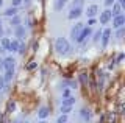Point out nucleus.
Here are the masks:
<instances>
[{"instance_id": "12", "label": "nucleus", "mask_w": 125, "mask_h": 123, "mask_svg": "<svg viewBox=\"0 0 125 123\" xmlns=\"http://www.w3.org/2000/svg\"><path fill=\"white\" fill-rule=\"evenodd\" d=\"M49 114H50V109L47 106H42L41 109L38 111V117L39 118H45V117H49Z\"/></svg>"}, {"instance_id": "18", "label": "nucleus", "mask_w": 125, "mask_h": 123, "mask_svg": "<svg viewBox=\"0 0 125 123\" xmlns=\"http://www.w3.org/2000/svg\"><path fill=\"white\" fill-rule=\"evenodd\" d=\"M67 122H69L67 114H61L60 117H58V120H56V123H67Z\"/></svg>"}, {"instance_id": "3", "label": "nucleus", "mask_w": 125, "mask_h": 123, "mask_svg": "<svg viewBox=\"0 0 125 123\" xmlns=\"http://www.w3.org/2000/svg\"><path fill=\"white\" fill-rule=\"evenodd\" d=\"M0 67H2V70H14V59L13 58H5Z\"/></svg>"}, {"instance_id": "11", "label": "nucleus", "mask_w": 125, "mask_h": 123, "mask_svg": "<svg viewBox=\"0 0 125 123\" xmlns=\"http://www.w3.org/2000/svg\"><path fill=\"white\" fill-rule=\"evenodd\" d=\"M111 14H113V16H119V14H122V5H120V3H117V2H114V3H113Z\"/></svg>"}, {"instance_id": "31", "label": "nucleus", "mask_w": 125, "mask_h": 123, "mask_svg": "<svg viewBox=\"0 0 125 123\" xmlns=\"http://www.w3.org/2000/svg\"><path fill=\"white\" fill-rule=\"evenodd\" d=\"M114 2H116V0H105V5H106V6H111Z\"/></svg>"}, {"instance_id": "33", "label": "nucleus", "mask_w": 125, "mask_h": 123, "mask_svg": "<svg viewBox=\"0 0 125 123\" xmlns=\"http://www.w3.org/2000/svg\"><path fill=\"white\" fill-rule=\"evenodd\" d=\"M94 24H95V20H94V17H91V19H89V22H88V25H94Z\"/></svg>"}, {"instance_id": "36", "label": "nucleus", "mask_w": 125, "mask_h": 123, "mask_svg": "<svg viewBox=\"0 0 125 123\" xmlns=\"http://www.w3.org/2000/svg\"><path fill=\"white\" fill-rule=\"evenodd\" d=\"M3 33V26H2V20H0V34Z\"/></svg>"}, {"instance_id": "9", "label": "nucleus", "mask_w": 125, "mask_h": 123, "mask_svg": "<svg viewBox=\"0 0 125 123\" xmlns=\"http://www.w3.org/2000/svg\"><path fill=\"white\" fill-rule=\"evenodd\" d=\"M80 115H81V118H83L84 122H89L92 118V114H91V111L89 109H86V107H83V109L80 111Z\"/></svg>"}, {"instance_id": "16", "label": "nucleus", "mask_w": 125, "mask_h": 123, "mask_svg": "<svg viewBox=\"0 0 125 123\" xmlns=\"http://www.w3.org/2000/svg\"><path fill=\"white\" fill-rule=\"evenodd\" d=\"M13 75H14V70H5V75H3L5 83H10L11 79H13Z\"/></svg>"}, {"instance_id": "5", "label": "nucleus", "mask_w": 125, "mask_h": 123, "mask_svg": "<svg viewBox=\"0 0 125 123\" xmlns=\"http://www.w3.org/2000/svg\"><path fill=\"white\" fill-rule=\"evenodd\" d=\"M109 37H111V30L106 28V30H103L102 31V47H106L108 45V42H109Z\"/></svg>"}, {"instance_id": "7", "label": "nucleus", "mask_w": 125, "mask_h": 123, "mask_svg": "<svg viewBox=\"0 0 125 123\" xmlns=\"http://www.w3.org/2000/svg\"><path fill=\"white\" fill-rule=\"evenodd\" d=\"M111 17H113L111 11H109V9H105L103 13L100 14V24H103V25H105V24H108V22L111 20Z\"/></svg>"}, {"instance_id": "39", "label": "nucleus", "mask_w": 125, "mask_h": 123, "mask_svg": "<svg viewBox=\"0 0 125 123\" xmlns=\"http://www.w3.org/2000/svg\"><path fill=\"white\" fill-rule=\"evenodd\" d=\"M25 123H27V122H25Z\"/></svg>"}, {"instance_id": "6", "label": "nucleus", "mask_w": 125, "mask_h": 123, "mask_svg": "<svg viewBox=\"0 0 125 123\" xmlns=\"http://www.w3.org/2000/svg\"><path fill=\"white\" fill-rule=\"evenodd\" d=\"M80 16H81V8H80V6H73V8L69 11V14H67V17L70 19V20H73V19H78Z\"/></svg>"}, {"instance_id": "20", "label": "nucleus", "mask_w": 125, "mask_h": 123, "mask_svg": "<svg viewBox=\"0 0 125 123\" xmlns=\"http://www.w3.org/2000/svg\"><path fill=\"white\" fill-rule=\"evenodd\" d=\"M2 47H3V50H8V48H10V39L3 37V39H2Z\"/></svg>"}, {"instance_id": "34", "label": "nucleus", "mask_w": 125, "mask_h": 123, "mask_svg": "<svg viewBox=\"0 0 125 123\" xmlns=\"http://www.w3.org/2000/svg\"><path fill=\"white\" fill-rule=\"evenodd\" d=\"M34 67H36V64H34V62H30L28 64V69H30V70H31V69H34Z\"/></svg>"}, {"instance_id": "38", "label": "nucleus", "mask_w": 125, "mask_h": 123, "mask_svg": "<svg viewBox=\"0 0 125 123\" xmlns=\"http://www.w3.org/2000/svg\"><path fill=\"white\" fill-rule=\"evenodd\" d=\"M39 123H49V122H44V120H42V122H39Z\"/></svg>"}, {"instance_id": "14", "label": "nucleus", "mask_w": 125, "mask_h": 123, "mask_svg": "<svg viewBox=\"0 0 125 123\" xmlns=\"http://www.w3.org/2000/svg\"><path fill=\"white\" fill-rule=\"evenodd\" d=\"M66 3H67V0H55V9L61 11L66 6Z\"/></svg>"}, {"instance_id": "40", "label": "nucleus", "mask_w": 125, "mask_h": 123, "mask_svg": "<svg viewBox=\"0 0 125 123\" xmlns=\"http://www.w3.org/2000/svg\"><path fill=\"white\" fill-rule=\"evenodd\" d=\"M67 123H69V122H67Z\"/></svg>"}, {"instance_id": "24", "label": "nucleus", "mask_w": 125, "mask_h": 123, "mask_svg": "<svg viewBox=\"0 0 125 123\" xmlns=\"http://www.w3.org/2000/svg\"><path fill=\"white\" fill-rule=\"evenodd\" d=\"M100 37H102V31H97L95 34H94V41H95V42H99Z\"/></svg>"}, {"instance_id": "28", "label": "nucleus", "mask_w": 125, "mask_h": 123, "mask_svg": "<svg viewBox=\"0 0 125 123\" xmlns=\"http://www.w3.org/2000/svg\"><path fill=\"white\" fill-rule=\"evenodd\" d=\"M66 97H70V90L69 89H64V90H62V98H66Z\"/></svg>"}, {"instance_id": "21", "label": "nucleus", "mask_w": 125, "mask_h": 123, "mask_svg": "<svg viewBox=\"0 0 125 123\" xmlns=\"http://www.w3.org/2000/svg\"><path fill=\"white\" fill-rule=\"evenodd\" d=\"M19 24H21V19H19L17 16H13V19H11V25H14V26H17Z\"/></svg>"}, {"instance_id": "10", "label": "nucleus", "mask_w": 125, "mask_h": 123, "mask_svg": "<svg viewBox=\"0 0 125 123\" xmlns=\"http://www.w3.org/2000/svg\"><path fill=\"white\" fill-rule=\"evenodd\" d=\"M97 13H99V8H97V5H91V6H88V9H86V14H88L89 19L94 17Z\"/></svg>"}, {"instance_id": "37", "label": "nucleus", "mask_w": 125, "mask_h": 123, "mask_svg": "<svg viewBox=\"0 0 125 123\" xmlns=\"http://www.w3.org/2000/svg\"><path fill=\"white\" fill-rule=\"evenodd\" d=\"M3 5V0H0V6H2Z\"/></svg>"}, {"instance_id": "2", "label": "nucleus", "mask_w": 125, "mask_h": 123, "mask_svg": "<svg viewBox=\"0 0 125 123\" xmlns=\"http://www.w3.org/2000/svg\"><path fill=\"white\" fill-rule=\"evenodd\" d=\"M91 26H83V28H81V31H80V34H78V36H77V42H78V44H83V42L84 41H88V37L89 36H91Z\"/></svg>"}, {"instance_id": "29", "label": "nucleus", "mask_w": 125, "mask_h": 123, "mask_svg": "<svg viewBox=\"0 0 125 123\" xmlns=\"http://www.w3.org/2000/svg\"><path fill=\"white\" fill-rule=\"evenodd\" d=\"M14 107H16L14 101H10V103H8V111H14Z\"/></svg>"}, {"instance_id": "22", "label": "nucleus", "mask_w": 125, "mask_h": 123, "mask_svg": "<svg viewBox=\"0 0 125 123\" xmlns=\"http://www.w3.org/2000/svg\"><path fill=\"white\" fill-rule=\"evenodd\" d=\"M114 122H116L114 112H109V114H108V122H106V123H114Z\"/></svg>"}, {"instance_id": "32", "label": "nucleus", "mask_w": 125, "mask_h": 123, "mask_svg": "<svg viewBox=\"0 0 125 123\" xmlns=\"http://www.w3.org/2000/svg\"><path fill=\"white\" fill-rule=\"evenodd\" d=\"M83 3V0H73V6H80Z\"/></svg>"}, {"instance_id": "17", "label": "nucleus", "mask_w": 125, "mask_h": 123, "mask_svg": "<svg viewBox=\"0 0 125 123\" xmlns=\"http://www.w3.org/2000/svg\"><path fill=\"white\" fill-rule=\"evenodd\" d=\"M16 14H17V9H16L14 6H13V8H8V9L5 11V16H8V17H11V16H16Z\"/></svg>"}, {"instance_id": "8", "label": "nucleus", "mask_w": 125, "mask_h": 123, "mask_svg": "<svg viewBox=\"0 0 125 123\" xmlns=\"http://www.w3.org/2000/svg\"><path fill=\"white\" fill-rule=\"evenodd\" d=\"M83 26H84L83 24H80V22H78V24H75V26L70 30V37H72L73 41L77 39V36L80 34V31H81V28H83Z\"/></svg>"}, {"instance_id": "30", "label": "nucleus", "mask_w": 125, "mask_h": 123, "mask_svg": "<svg viewBox=\"0 0 125 123\" xmlns=\"http://www.w3.org/2000/svg\"><path fill=\"white\" fill-rule=\"evenodd\" d=\"M22 34H23V28H22V26H19V28H17V36L21 37Z\"/></svg>"}, {"instance_id": "23", "label": "nucleus", "mask_w": 125, "mask_h": 123, "mask_svg": "<svg viewBox=\"0 0 125 123\" xmlns=\"http://www.w3.org/2000/svg\"><path fill=\"white\" fill-rule=\"evenodd\" d=\"M124 33H125V28H124V26H122V28H117V39H122Z\"/></svg>"}, {"instance_id": "15", "label": "nucleus", "mask_w": 125, "mask_h": 123, "mask_svg": "<svg viewBox=\"0 0 125 123\" xmlns=\"http://www.w3.org/2000/svg\"><path fill=\"white\" fill-rule=\"evenodd\" d=\"M19 50V41L14 39V41H10V48H8V52H17Z\"/></svg>"}, {"instance_id": "4", "label": "nucleus", "mask_w": 125, "mask_h": 123, "mask_svg": "<svg viewBox=\"0 0 125 123\" xmlns=\"http://www.w3.org/2000/svg\"><path fill=\"white\" fill-rule=\"evenodd\" d=\"M125 25V16L124 14H119V16H114V20H113V26L117 30V28H122Z\"/></svg>"}, {"instance_id": "19", "label": "nucleus", "mask_w": 125, "mask_h": 123, "mask_svg": "<svg viewBox=\"0 0 125 123\" xmlns=\"http://www.w3.org/2000/svg\"><path fill=\"white\" fill-rule=\"evenodd\" d=\"M72 111V106H66V105H61V112L62 114H69Z\"/></svg>"}, {"instance_id": "1", "label": "nucleus", "mask_w": 125, "mask_h": 123, "mask_svg": "<svg viewBox=\"0 0 125 123\" xmlns=\"http://www.w3.org/2000/svg\"><path fill=\"white\" fill-rule=\"evenodd\" d=\"M55 50H56V53H60V55H66L70 50L69 41L66 39V37H58V39L55 41Z\"/></svg>"}, {"instance_id": "26", "label": "nucleus", "mask_w": 125, "mask_h": 123, "mask_svg": "<svg viewBox=\"0 0 125 123\" xmlns=\"http://www.w3.org/2000/svg\"><path fill=\"white\" fill-rule=\"evenodd\" d=\"M17 52L19 53H23V52H25V45H23L22 42H19V50H17Z\"/></svg>"}, {"instance_id": "27", "label": "nucleus", "mask_w": 125, "mask_h": 123, "mask_svg": "<svg viewBox=\"0 0 125 123\" xmlns=\"http://www.w3.org/2000/svg\"><path fill=\"white\" fill-rule=\"evenodd\" d=\"M5 89V79H3V76H0V90Z\"/></svg>"}, {"instance_id": "13", "label": "nucleus", "mask_w": 125, "mask_h": 123, "mask_svg": "<svg viewBox=\"0 0 125 123\" xmlns=\"http://www.w3.org/2000/svg\"><path fill=\"white\" fill-rule=\"evenodd\" d=\"M62 105H66V106H73V105H75V97H73V95H70V97L62 98Z\"/></svg>"}, {"instance_id": "35", "label": "nucleus", "mask_w": 125, "mask_h": 123, "mask_svg": "<svg viewBox=\"0 0 125 123\" xmlns=\"http://www.w3.org/2000/svg\"><path fill=\"white\" fill-rule=\"evenodd\" d=\"M117 3H120V5L124 6V5H125V0H117Z\"/></svg>"}, {"instance_id": "25", "label": "nucleus", "mask_w": 125, "mask_h": 123, "mask_svg": "<svg viewBox=\"0 0 125 123\" xmlns=\"http://www.w3.org/2000/svg\"><path fill=\"white\" fill-rule=\"evenodd\" d=\"M22 2H23V0H13V2H11V3H13V6H14V8H17V6L21 5Z\"/></svg>"}]
</instances>
